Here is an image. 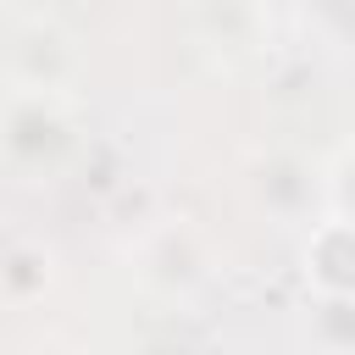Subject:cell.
Listing matches in <instances>:
<instances>
[{"instance_id": "cell-1", "label": "cell", "mask_w": 355, "mask_h": 355, "mask_svg": "<svg viewBox=\"0 0 355 355\" xmlns=\"http://www.w3.org/2000/svg\"><path fill=\"white\" fill-rule=\"evenodd\" d=\"M305 277L327 300H344L349 294V222H344V211H333L311 233V244H305Z\"/></svg>"}, {"instance_id": "cell-2", "label": "cell", "mask_w": 355, "mask_h": 355, "mask_svg": "<svg viewBox=\"0 0 355 355\" xmlns=\"http://www.w3.org/2000/svg\"><path fill=\"white\" fill-rule=\"evenodd\" d=\"M22 277H28V300L44 294V288H50V250H39V244H11L6 261H0V288H6L11 300H22Z\"/></svg>"}]
</instances>
